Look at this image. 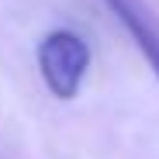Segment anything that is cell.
Here are the masks:
<instances>
[{"mask_svg":"<svg viewBox=\"0 0 159 159\" xmlns=\"http://www.w3.org/2000/svg\"><path fill=\"white\" fill-rule=\"evenodd\" d=\"M38 69L45 87L59 100L80 93V83L90 69V48L76 31H52L38 45Z\"/></svg>","mask_w":159,"mask_h":159,"instance_id":"1","label":"cell"},{"mask_svg":"<svg viewBox=\"0 0 159 159\" xmlns=\"http://www.w3.org/2000/svg\"><path fill=\"white\" fill-rule=\"evenodd\" d=\"M104 4L114 11V17L125 24V31L131 35V42L139 45V52L149 59V66L159 76V31H156V24L135 7V0H104Z\"/></svg>","mask_w":159,"mask_h":159,"instance_id":"2","label":"cell"}]
</instances>
